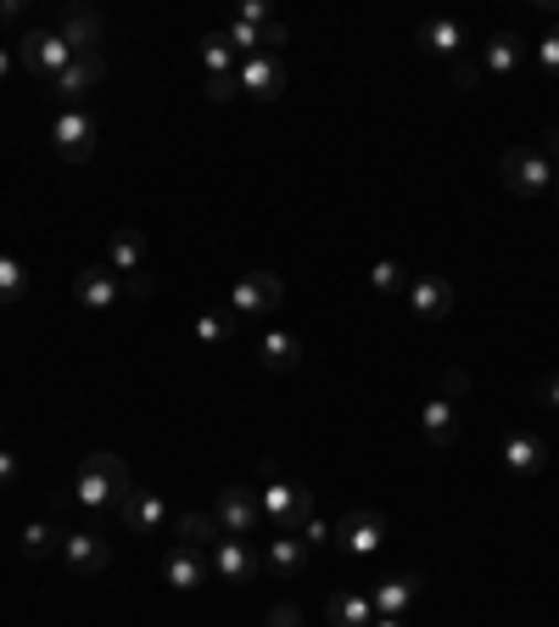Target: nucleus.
<instances>
[{"label": "nucleus", "instance_id": "obj_35", "mask_svg": "<svg viewBox=\"0 0 559 627\" xmlns=\"http://www.w3.org/2000/svg\"><path fill=\"white\" fill-rule=\"evenodd\" d=\"M235 90H241V79L235 73H219V79H208V102H230Z\"/></svg>", "mask_w": 559, "mask_h": 627}, {"label": "nucleus", "instance_id": "obj_28", "mask_svg": "<svg viewBox=\"0 0 559 627\" xmlns=\"http://www.w3.org/2000/svg\"><path fill=\"white\" fill-rule=\"evenodd\" d=\"M56 550H62L56 521H45V515H40V521H29V526H23V555H29V561H51Z\"/></svg>", "mask_w": 559, "mask_h": 627}, {"label": "nucleus", "instance_id": "obj_20", "mask_svg": "<svg viewBox=\"0 0 559 627\" xmlns=\"http://www.w3.org/2000/svg\"><path fill=\"white\" fill-rule=\"evenodd\" d=\"M325 621H330V627H369V621H376L369 588H336V594L325 599Z\"/></svg>", "mask_w": 559, "mask_h": 627}, {"label": "nucleus", "instance_id": "obj_40", "mask_svg": "<svg viewBox=\"0 0 559 627\" xmlns=\"http://www.w3.org/2000/svg\"><path fill=\"white\" fill-rule=\"evenodd\" d=\"M18 482V454L12 448H0V488H12Z\"/></svg>", "mask_w": 559, "mask_h": 627}, {"label": "nucleus", "instance_id": "obj_24", "mask_svg": "<svg viewBox=\"0 0 559 627\" xmlns=\"http://www.w3.org/2000/svg\"><path fill=\"white\" fill-rule=\"evenodd\" d=\"M420 437H425L431 448H447V442L458 437V404H447V398H431V404L420 409Z\"/></svg>", "mask_w": 559, "mask_h": 627}, {"label": "nucleus", "instance_id": "obj_2", "mask_svg": "<svg viewBox=\"0 0 559 627\" xmlns=\"http://www.w3.org/2000/svg\"><path fill=\"white\" fill-rule=\"evenodd\" d=\"M257 504H263V521L274 532H303L308 515H314V493L303 482H286V477H268V488H257Z\"/></svg>", "mask_w": 559, "mask_h": 627}, {"label": "nucleus", "instance_id": "obj_4", "mask_svg": "<svg viewBox=\"0 0 559 627\" xmlns=\"http://www.w3.org/2000/svg\"><path fill=\"white\" fill-rule=\"evenodd\" d=\"M498 174H504V186L515 197H542L553 186V163L542 157V146H509L504 163H498Z\"/></svg>", "mask_w": 559, "mask_h": 627}, {"label": "nucleus", "instance_id": "obj_34", "mask_svg": "<svg viewBox=\"0 0 559 627\" xmlns=\"http://www.w3.org/2000/svg\"><path fill=\"white\" fill-rule=\"evenodd\" d=\"M447 79H453V90H482V67H476V62H458V56H453V73H447Z\"/></svg>", "mask_w": 559, "mask_h": 627}, {"label": "nucleus", "instance_id": "obj_30", "mask_svg": "<svg viewBox=\"0 0 559 627\" xmlns=\"http://www.w3.org/2000/svg\"><path fill=\"white\" fill-rule=\"evenodd\" d=\"M369 286H376V297H398V292H409V269L398 258H381L369 269Z\"/></svg>", "mask_w": 559, "mask_h": 627}, {"label": "nucleus", "instance_id": "obj_42", "mask_svg": "<svg viewBox=\"0 0 559 627\" xmlns=\"http://www.w3.org/2000/svg\"><path fill=\"white\" fill-rule=\"evenodd\" d=\"M542 157H548V163H553V157H559V124H553V129H548V135H542Z\"/></svg>", "mask_w": 559, "mask_h": 627}, {"label": "nucleus", "instance_id": "obj_12", "mask_svg": "<svg viewBox=\"0 0 559 627\" xmlns=\"http://www.w3.org/2000/svg\"><path fill=\"white\" fill-rule=\"evenodd\" d=\"M213 572L224 583H257L263 555L252 550V537H219V544H213Z\"/></svg>", "mask_w": 559, "mask_h": 627}, {"label": "nucleus", "instance_id": "obj_38", "mask_svg": "<svg viewBox=\"0 0 559 627\" xmlns=\"http://www.w3.org/2000/svg\"><path fill=\"white\" fill-rule=\"evenodd\" d=\"M268 627H303V610L297 605H268Z\"/></svg>", "mask_w": 559, "mask_h": 627}, {"label": "nucleus", "instance_id": "obj_23", "mask_svg": "<svg viewBox=\"0 0 559 627\" xmlns=\"http://www.w3.org/2000/svg\"><path fill=\"white\" fill-rule=\"evenodd\" d=\"M162 577H168V588H179V594L202 588V577H208V566H202V550H184V544H173V550L162 555Z\"/></svg>", "mask_w": 559, "mask_h": 627}, {"label": "nucleus", "instance_id": "obj_16", "mask_svg": "<svg viewBox=\"0 0 559 627\" xmlns=\"http://www.w3.org/2000/svg\"><path fill=\"white\" fill-rule=\"evenodd\" d=\"M308 544L297 532H274L268 544H263V572H274V577H303L308 572Z\"/></svg>", "mask_w": 559, "mask_h": 627}, {"label": "nucleus", "instance_id": "obj_46", "mask_svg": "<svg viewBox=\"0 0 559 627\" xmlns=\"http://www.w3.org/2000/svg\"><path fill=\"white\" fill-rule=\"evenodd\" d=\"M0 448H7V426H0Z\"/></svg>", "mask_w": 559, "mask_h": 627}, {"label": "nucleus", "instance_id": "obj_17", "mask_svg": "<svg viewBox=\"0 0 559 627\" xmlns=\"http://www.w3.org/2000/svg\"><path fill=\"white\" fill-rule=\"evenodd\" d=\"M73 297L84 303V309H113L118 297H124V281L113 275V269L107 263H96V269H78V281H73Z\"/></svg>", "mask_w": 559, "mask_h": 627}, {"label": "nucleus", "instance_id": "obj_29", "mask_svg": "<svg viewBox=\"0 0 559 627\" xmlns=\"http://www.w3.org/2000/svg\"><path fill=\"white\" fill-rule=\"evenodd\" d=\"M235 325H241V320H235L230 309H208V314H197V342H202V347H224V342L235 336Z\"/></svg>", "mask_w": 559, "mask_h": 627}, {"label": "nucleus", "instance_id": "obj_41", "mask_svg": "<svg viewBox=\"0 0 559 627\" xmlns=\"http://www.w3.org/2000/svg\"><path fill=\"white\" fill-rule=\"evenodd\" d=\"M151 292H157L151 275H129V281H124V297H151Z\"/></svg>", "mask_w": 559, "mask_h": 627}, {"label": "nucleus", "instance_id": "obj_10", "mask_svg": "<svg viewBox=\"0 0 559 627\" xmlns=\"http://www.w3.org/2000/svg\"><path fill=\"white\" fill-rule=\"evenodd\" d=\"M118 515H124V526L135 532V537H162L168 526H173V510H168V499L162 493H129L124 504H118Z\"/></svg>", "mask_w": 559, "mask_h": 627}, {"label": "nucleus", "instance_id": "obj_36", "mask_svg": "<svg viewBox=\"0 0 559 627\" xmlns=\"http://www.w3.org/2000/svg\"><path fill=\"white\" fill-rule=\"evenodd\" d=\"M235 23H252V29H263V23H274V18H268V7H263V0H241Z\"/></svg>", "mask_w": 559, "mask_h": 627}, {"label": "nucleus", "instance_id": "obj_45", "mask_svg": "<svg viewBox=\"0 0 559 627\" xmlns=\"http://www.w3.org/2000/svg\"><path fill=\"white\" fill-rule=\"evenodd\" d=\"M23 7H18V0H0V18H18Z\"/></svg>", "mask_w": 559, "mask_h": 627}, {"label": "nucleus", "instance_id": "obj_11", "mask_svg": "<svg viewBox=\"0 0 559 627\" xmlns=\"http://www.w3.org/2000/svg\"><path fill=\"white\" fill-rule=\"evenodd\" d=\"M62 561H67L73 577H96V572L113 566V550H107V537L78 526V532H62Z\"/></svg>", "mask_w": 559, "mask_h": 627}, {"label": "nucleus", "instance_id": "obj_27", "mask_svg": "<svg viewBox=\"0 0 559 627\" xmlns=\"http://www.w3.org/2000/svg\"><path fill=\"white\" fill-rule=\"evenodd\" d=\"M420 45L436 51V56H458V45H464V23H458V18H431V23H420Z\"/></svg>", "mask_w": 559, "mask_h": 627}, {"label": "nucleus", "instance_id": "obj_37", "mask_svg": "<svg viewBox=\"0 0 559 627\" xmlns=\"http://www.w3.org/2000/svg\"><path fill=\"white\" fill-rule=\"evenodd\" d=\"M464 393H471V370H447V376H442V398L453 404V398H464Z\"/></svg>", "mask_w": 559, "mask_h": 627}, {"label": "nucleus", "instance_id": "obj_13", "mask_svg": "<svg viewBox=\"0 0 559 627\" xmlns=\"http://www.w3.org/2000/svg\"><path fill=\"white\" fill-rule=\"evenodd\" d=\"M409 309H414V320H447L453 314V281L447 275H409Z\"/></svg>", "mask_w": 559, "mask_h": 627}, {"label": "nucleus", "instance_id": "obj_19", "mask_svg": "<svg viewBox=\"0 0 559 627\" xmlns=\"http://www.w3.org/2000/svg\"><path fill=\"white\" fill-rule=\"evenodd\" d=\"M118 281H129V275H146V236L140 230H113V241H107V258H102Z\"/></svg>", "mask_w": 559, "mask_h": 627}, {"label": "nucleus", "instance_id": "obj_5", "mask_svg": "<svg viewBox=\"0 0 559 627\" xmlns=\"http://www.w3.org/2000/svg\"><path fill=\"white\" fill-rule=\"evenodd\" d=\"M213 521L224 526V537H252V532L263 526V504H257V488H241V482L219 488V493H213Z\"/></svg>", "mask_w": 559, "mask_h": 627}, {"label": "nucleus", "instance_id": "obj_25", "mask_svg": "<svg viewBox=\"0 0 559 627\" xmlns=\"http://www.w3.org/2000/svg\"><path fill=\"white\" fill-rule=\"evenodd\" d=\"M414 599H420V577H387V583L369 588V605H376V616H403Z\"/></svg>", "mask_w": 559, "mask_h": 627}, {"label": "nucleus", "instance_id": "obj_33", "mask_svg": "<svg viewBox=\"0 0 559 627\" xmlns=\"http://www.w3.org/2000/svg\"><path fill=\"white\" fill-rule=\"evenodd\" d=\"M308 550H325V544H336V521H319V515H308V526L297 532Z\"/></svg>", "mask_w": 559, "mask_h": 627}, {"label": "nucleus", "instance_id": "obj_6", "mask_svg": "<svg viewBox=\"0 0 559 627\" xmlns=\"http://www.w3.org/2000/svg\"><path fill=\"white\" fill-rule=\"evenodd\" d=\"M51 146L67 163H89L96 157V113L89 107H62L56 124H51Z\"/></svg>", "mask_w": 559, "mask_h": 627}, {"label": "nucleus", "instance_id": "obj_18", "mask_svg": "<svg viewBox=\"0 0 559 627\" xmlns=\"http://www.w3.org/2000/svg\"><path fill=\"white\" fill-rule=\"evenodd\" d=\"M56 34L67 40V51H73V56H102V18H96V12L67 7V12H62V23H56Z\"/></svg>", "mask_w": 559, "mask_h": 627}, {"label": "nucleus", "instance_id": "obj_3", "mask_svg": "<svg viewBox=\"0 0 559 627\" xmlns=\"http://www.w3.org/2000/svg\"><path fill=\"white\" fill-rule=\"evenodd\" d=\"M286 303V281L274 269H246V275L230 286V314L235 320H257V314H274Z\"/></svg>", "mask_w": 559, "mask_h": 627}, {"label": "nucleus", "instance_id": "obj_39", "mask_svg": "<svg viewBox=\"0 0 559 627\" xmlns=\"http://www.w3.org/2000/svg\"><path fill=\"white\" fill-rule=\"evenodd\" d=\"M537 404L559 409V376H542V382H537Z\"/></svg>", "mask_w": 559, "mask_h": 627}, {"label": "nucleus", "instance_id": "obj_9", "mask_svg": "<svg viewBox=\"0 0 559 627\" xmlns=\"http://www.w3.org/2000/svg\"><path fill=\"white\" fill-rule=\"evenodd\" d=\"M102 73H107V62H102V56H73V67H67V73H56L45 90H51L56 102L78 107V102H89V96L102 90Z\"/></svg>", "mask_w": 559, "mask_h": 627}, {"label": "nucleus", "instance_id": "obj_32", "mask_svg": "<svg viewBox=\"0 0 559 627\" xmlns=\"http://www.w3.org/2000/svg\"><path fill=\"white\" fill-rule=\"evenodd\" d=\"M29 297V269L18 258H0V303H23Z\"/></svg>", "mask_w": 559, "mask_h": 627}, {"label": "nucleus", "instance_id": "obj_21", "mask_svg": "<svg viewBox=\"0 0 559 627\" xmlns=\"http://www.w3.org/2000/svg\"><path fill=\"white\" fill-rule=\"evenodd\" d=\"M224 537V526L213 521V510H179L173 515V544H184V550H213Z\"/></svg>", "mask_w": 559, "mask_h": 627}, {"label": "nucleus", "instance_id": "obj_14", "mask_svg": "<svg viewBox=\"0 0 559 627\" xmlns=\"http://www.w3.org/2000/svg\"><path fill=\"white\" fill-rule=\"evenodd\" d=\"M498 460H504V471H509V477L531 482V477L548 466V442H542L537 431H509V437H504V448H498Z\"/></svg>", "mask_w": 559, "mask_h": 627}, {"label": "nucleus", "instance_id": "obj_7", "mask_svg": "<svg viewBox=\"0 0 559 627\" xmlns=\"http://www.w3.org/2000/svg\"><path fill=\"white\" fill-rule=\"evenodd\" d=\"M336 544L352 555V561H369V555H376L381 544H387V515L381 510H347L341 521H336Z\"/></svg>", "mask_w": 559, "mask_h": 627}, {"label": "nucleus", "instance_id": "obj_1", "mask_svg": "<svg viewBox=\"0 0 559 627\" xmlns=\"http://www.w3.org/2000/svg\"><path fill=\"white\" fill-rule=\"evenodd\" d=\"M135 488H129V466L118 460V454H84L78 460V471H73V504H84V510H118L124 499H129Z\"/></svg>", "mask_w": 559, "mask_h": 627}, {"label": "nucleus", "instance_id": "obj_26", "mask_svg": "<svg viewBox=\"0 0 559 627\" xmlns=\"http://www.w3.org/2000/svg\"><path fill=\"white\" fill-rule=\"evenodd\" d=\"M520 62H526V40L509 34V29L482 45V67H487V73H504V79H509V73H520Z\"/></svg>", "mask_w": 559, "mask_h": 627}, {"label": "nucleus", "instance_id": "obj_22", "mask_svg": "<svg viewBox=\"0 0 559 627\" xmlns=\"http://www.w3.org/2000/svg\"><path fill=\"white\" fill-rule=\"evenodd\" d=\"M257 365H263L268 376L297 370V365H303V342H297L292 331H263V342H257Z\"/></svg>", "mask_w": 559, "mask_h": 627}, {"label": "nucleus", "instance_id": "obj_43", "mask_svg": "<svg viewBox=\"0 0 559 627\" xmlns=\"http://www.w3.org/2000/svg\"><path fill=\"white\" fill-rule=\"evenodd\" d=\"M0 79H12V45H0Z\"/></svg>", "mask_w": 559, "mask_h": 627}, {"label": "nucleus", "instance_id": "obj_44", "mask_svg": "<svg viewBox=\"0 0 559 627\" xmlns=\"http://www.w3.org/2000/svg\"><path fill=\"white\" fill-rule=\"evenodd\" d=\"M369 627H409V621H403V616H376Z\"/></svg>", "mask_w": 559, "mask_h": 627}, {"label": "nucleus", "instance_id": "obj_15", "mask_svg": "<svg viewBox=\"0 0 559 627\" xmlns=\"http://www.w3.org/2000/svg\"><path fill=\"white\" fill-rule=\"evenodd\" d=\"M235 79H241V90L252 102H274L280 90H286V67H280V56H246L235 67Z\"/></svg>", "mask_w": 559, "mask_h": 627}, {"label": "nucleus", "instance_id": "obj_31", "mask_svg": "<svg viewBox=\"0 0 559 627\" xmlns=\"http://www.w3.org/2000/svg\"><path fill=\"white\" fill-rule=\"evenodd\" d=\"M202 62H208V79H219V73H235V67H241V56L230 51V40H224V29L202 40Z\"/></svg>", "mask_w": 559, "mask_h": 627}, {"label": "nucleus", "instance_id": "obj_8", "mask_svg": "<svg viewBox=\"0 0 559 627\" xmlns=\"http://www.w3.org/2000/svg\"><path fill=\"white\" fill-rule=\"evenodd\" d=\"M18 56H23V67H29L40 84H51L56 73H67V67H73V51H67V40H62V34H51V29H34V34H23Z\"/></svg>", "mask_w": 559, "mask_h": 627}]
</instances>
